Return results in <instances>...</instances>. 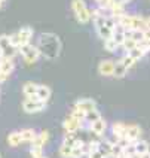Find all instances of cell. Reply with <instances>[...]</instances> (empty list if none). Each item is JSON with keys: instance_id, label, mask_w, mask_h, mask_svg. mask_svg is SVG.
I'll list each match as a JSON object with an SVG mask.
<instances>
[{"instance_id": "6da1fadb", "label": "cell", "mask_w": 150, "mask_h": 158, "mask_svg": "<svg viewBox=\"0 0 150 158\" xmlns=\"http://www.w3.org/2000/svg\"><path fill=\"white\" fill-rule=\"evenodd\" d=\"M36 46L39 48L40 55L46 60H55L61 52V39L55 33H42Z\"/></svg>"}, {"instance_id": "7a4b0ae2", "label": "cell", "mask_w": 150, "mask_h": 158, "mask_svg": "<svg viewBox=\"0 0 150 158\" xmlns=\"http://www.w3.org/2000/svg\"><path fill=\"white\" fill-rule=\"evenodd\" d=\"M71 9L80 24H88L91 21V9L86 6L85 0H71Z\"/></svg>"}, {"instance_id": "3957f363", "label": "cell", "mask_w": 150, "mask_h": 158, "mask_svg": "<svg viewBox=\"0 0 150 158\" xmlns=\"http://www.w3.org/2000/svg\"><path fill=\"white\" fill-rule=\"evenodd\" d=\"M22 109L27 114H37V112H42V110L46 109V103L39 100L37 96L27 97L26 100L22 102Z\"/></svg>"}, {"instance_id": "277c9868", "label": "cell", "mask_w": 150, "mask_h": 158, "mask_svg": "<svg viewBox=\"0 0 150 158\" xmlns=\"http://www.w3.org/2000/svg\"><path fill=\"white\" fill-rule=\"evenodd\" d=\"M19 54L22 55V58H24V61L27 64H33L39 60V57H40V51H39V48L36 46V45H22V46H19Z\"/></svg>"}, {"instance_id": "5b68a950", "label": "cell", "mask_w": 150, "mask_h": 158, "mask_svg": "<svg viewBox=\"0 0 150 158\" xmlns=\"http://www.w3.org/2000/svg\"><path fill=\"white\" fill-rule=\"evenodd\" d=\"M73 107L82 110L83 114H88L91 110L97 109V102H95L94 98H89V97H82V98L74 102V106H73Z\"/></svg>"}, {"instance_id": "8992f818", "label": "cell", "mask_w": 150, "mask_h": 158, "mask_svg": "<svg viewBox=\"0 0 150 158\" xmlns=\"http://www.w3.org/2000/svg\"><path fill=\"white\" fill-rule=\"evenodd\" d=\"M82 123H83V121H80L77 118L69 115V116L64 119V123H62V128L65 130V133H77L80 130V127H82Z\"/></svg>"}, {"instance_id": "52a82bcc", "label": "cell", "mask_w": 150, "mask_h": 158, "mask_svg": "<svg viewBox=\"0 0 150 158\" xmlns=\"http://www.w3.org/2000/svg\"><path fill=\"white\" fill-rule=\"evenodd\" d=\"M14 60H8V58H2L0 63V84L5 82L6 79L10 76V73L14 72Z\"/></svg>"}, {"instance_id": "ba28073f", "label": "cell", "mask_w": 150, "mask_h": 158, "mask_svg": "<svg viewBox=\"0 0 150 158\" xmlns=\"http://www.w3.org/2000/svg\"><path fill=\"white\" fill-rule=\"evenodd\" d=\"M17 33H18V36H19L21 46H22V45H28L30 42H31V37H33L34 30H33V27L31 26H24V27H21Z\"/></svg>"}, {"instance_id": "9c48e42d", "label": "cell", "mask_w": 150, "mask_h": 158, "mask_svg": "<svg viewBox=\"0 0 150 158\" xmlns=\"http://www.w3.org/2000/svg\"><path fill=\"white\" fill-rule=\"evenodd\" d=\"M98 72L101 76H113L115 73V61L112 60H103L98 64Z\"/></svg>"}, {"instance_id": "30bf717a", "label": "cell", "mask_w": 150, "mask_h": 158, "mask_svg": "<svg viewBox=\"0 0 150 158\" xmlns=\"http://www.w3.org/2000/svg\"><path fill=\"white\" fill-rule=\"evenodd\" d=\"M140 136H141V128H140V125H137V124H129L128 125V128H126V139L128 142H134L140 140Z\"/></svg>"}, {"instance_id": "8fae6325", "label": "cell", "mask_w": 150, "mask_h": 158, "mask_svg": "<svg viewBox=\"0 0 150 158\" xmlns=\"http://www.w3.org/2000/svg\"><path fill=\"white\" fill-rule=\"evenodd\" d=\"M126 128L128 125L124 123H113L112 124V133L116 137V140H120V139H126Z\"/></svg>"}, {"instance_id": "7c38bea8", "label": "cell", "mask_w": 150, "mask_h": 158, "mask_svg": "<svg viewBox=\"0 0 150 158\" xmlns=\"http://www.w3.org/2000/svg\"><path fill=\"white\" fill-rule=\"evenodd\" d=\"M106 127H107V123L104 118H101V119H98L95 123L89 124V130L94 133L95 136H103L104 131H106Z\"/></svg>"}, {"instance_id": "4fadbf2b", "label": "cell", "mask_w": 150, "mask_h": 158, "mask_svg": "<svg viewBox=\"0 0 150 158\" xmlns=\"http://www.w3.org/2000/svg\"><path fill=\"white\" fill-rule=\"evenodd\" d=\"M95 31H97V35L100 36V39H103V40H107V39H110L112 36H113V28L112 27H109L104 23L103 26H98V27H95Z\"/></svg>"}, {"instance_id": "5bb4252c", "label": "cell", "mask_w": 150, "mask_h": 158, "mask_svg": "<svg viewBox=\"0 0 150 158\" xmlns=\"http://www.w3.org/2000/svg\"><path fill=\"white\" fill-rule=\"evenodd\" d=\"M37 89H39V84H36V82H26L22 85V94L26 97L37 96Z\"/></svg>"}, {"instance_id": "9a60e30c", "label": "cell", "mask_w": 150, "mask_h": 158, "mask_svg": "<svg viewBox=\"0 0 150 158\" xmlns=\"http://www.w3.org/2000/svg\"><path fill=\"white\" fill-rule=\"evenodd\" d=\"M21 137H22V142L24 143H33L34 142V139L37 137V133H36V130H33V128H22L21 130Z\"/></svg>"}, {"instance_id": "2e32d148", "label": "cell", "mask_w": 150, "mask_h": 158, "mask_svg": "<svg viewBox=\"0 0 150 158\" xmlns=\"http://www.w3.org/2000/svg\"><path fill=\"white\" fill-rule=\"evenodd\" d=\"M52 96V89L48 87V85H39V89H37V97H39V100H42V102H48L49 98Z\"/></svg>"}, {"instance_id": "e0dca14e", "label": "cell", "mask_w": 150, "mask_h": 158, "mask_svg": "<svg viewBox=\"0 0 150 158\" xmlns=\"http://www.w3.org/2000/svg\"><path fill=\"white\" fill-rule=\"evenodd\" d=\"M21 143H22L21 131H12V133H9V136H8V145H9V146L15 148V146L21 145Z\"/></svg>"}, {"instance_id": "ac0fdd59", "label": "cell", "mask_w": 150, "mask_h": 158, "mask_svg": "<svg viewBox=\"0 0 150 158\" xmlns=\"http://www.w3.org/2000/svg\"><path fill=\"white\" fill-rule=\"evenodd\" d=\"M48 140H49V133L45 130V131L37 133V137L34 139V142H33L31 145H34V146H42V148H45V145L48 143Z\"/></svg>"}, {"instance_id": "d6986e66", "label": "cell", "mask_w": 150, "mask_h": 158, "mask_svg": "<svg viewBox=\"0 0 150 158\" xmlns=\"http://www.w3.org/2000/svg\"><path fill=\"white\" fill-rule=\"evenodd\" d=\"M134 149H135V154L138 155H144L149 152V143L146 140H137L134 142Z\"/></svg>"}, {"instance_id": "ffe728a7", "label": "cell", "mask_w": 150, "mask_h": 158, "mask_svg": "<svg viewBox=\"0 0 150 158\" xmlns=\"http://www.w3.org/2000/svg\"><path fill=\"white\" fill-rule=\"evenodd\" d=\"M126 73H128V69L124 66V63L120 61V60L115 61V73H113V76L117 79H120V78H124Z\"/></svg>"}, {"instance_id": "44dd1931", "label": "cell", "mask_w": 150, "mask_h": 158, "mask_svg": "<svg viewBox=\"0 0 150 158\" xmlns=\"http://www.w3.org/2000/svg\"><path fill=\"white\" fill-rule=\"evenodd\" d=\"M113 145L115 143H112V142H100V151L106 155V157H112V154H113Z\"/></svg>"}, {"instance_id": "7402d4cb", "label": "cell", "mask_w": 150, "mask_h": 158, "mask_svg": "<svg viewBox=\"0 0 150 158\" xmlns=\"http://www.w3.org/2000/svg\"><path fill=\"white\" fill-rule=\"evenodd\" d=\"M58 152H60V155H61L62 158H71L73 148H71L70 145H67L65 142H62L61 146H60V149H58Z\"/></svg>"}, {"instance_id": "603a6c76", "label": "cell", "mask_w": 150, "mask_h": 158, "mask_svg": "<svg viewBox=\"0 0 150 158\" xmlns=\"http://www.w3.org/2000/svg\"><path fill=\"white\" fill-rule=\"evenodd\" d=\"M103 116H101V114L98 112V109H94V110H91V112H88L86 114V116H85V121H88L89 124L95 123V121H98V119H101Z\"/></svg>"}, {"instance_id": "cb8c5ba5", "label": "cell", "mask_w": 150, "mask_h": 158, "mask_svg": "<svg viewBox=\"0 0 150 158\" xmlns=\"http://www.w3.org/2000/svg\"><path fill=\"white\" fill-rule=\"evenodd\" d=\"M137 46H138V44H137L134 39H131V37H126V39H125V42H124V45H122V48H124L126 52L132 51L134 48H137Z\"/></svg>"}, {"instance_id": "d4e9b609", "label": "cell", "mask_w": 150, "mask_h": 158, "mask_svg": "<svg viewBox=\"0 0 150 158\" xmlns=\"http://www.w3.org/2000/svg\"><path fill=\"white\" fill-rule=\"evenodd\" d=\"M117 48H119V45L113 40V37H110V39L104 40V49H106V51H109V52H115Z\"/></svg>"}, {"instance_id": "484cf974", "label": "cell", "mask_w": 150, "mask_h": 158, "mask_svg": "<svg viewBox=\"0 0 150 158\" xmlns=\"http://www.w3.org/2000/svg\"><path fill=\"white\" fill-rule=\"evenodd\" d=\"M30 154H31V157L33 158L45 157L43 155V148H42V146H34V145H31V146H30Z\"/></svg>"}, {"instance_id": "4316f807", "label": "cell", "mask_w": 150, "mask_h": 158, "mask_svg": "<svg viewBox=\"0 0 150 158\" xmlns=\"http://www.w3.org/2000/svg\"><path fill=\"white\" fill-rule=\"evenodd\" d=\"M126 54H128V55H131L135 61L144 57V51H143L141 48H138V46H137V48H134L132 51H129V52H126Z\"/></svg>"}, {"instance_id": "83f0119b", "label": "cell", "mask_w": 150, "mask_h": 158, "mask_svg": "<svg viewBox=\"0 0 150 158\" xmlns=\"http://www.w3.org/2000/svg\"><path fill=\"white\" fill-rule=\"evenodd\" d=\"M120 61L124 63V66L126 67V69H131V67H132L134 64H135V60H134V58L131 57V55H128V54H125L124 57L120 58Z\"/></svg>"}, {"instance_id": "f1b7e54d", "label": "cell", "mask_w": 150, "mask_h": 158, "mask_svg": "<svg viewBox=\"0 0 150 158\" xmlns=\"http://www.w3.org/2000/svg\"><path fill=\"white\" fill-rule=\"evenodd\" d=\"M10 35H0V48L6 49L8 46H10Z\"/></svg>"}, {"instance_id": "f546056e", "label": "cell", "mask_w": 150, "mask_h": 158, "mask_svg": "<svg viewBox=\"0 0 150 158\" xmlns=\"http://www.w3.org/2000/svg\"><path fill=\"white\" fill-rule=\"evenodd\" d=\"M10 44L14 45V46H17V48L21 46V40H19L18 33H12V35H10Z\"/></svg>"}, {"instance_id": "4dcf8cb0", "label": "cell", "mask_w": 150, "mask_h": 158, "mask_svg": "<svg viewBox=\"0 0 150 158\" xmlns=\"http://www.w3.org/2000/svg\"><path fill=\"white\" fill-rule=\"evenodd\" d=\"M88 158H107V157L101 152V151L98 149V151H95V152H91V154L88 155Z\"/></svg>"}, {"instance_id": "1f68e13d", "label": "cell", "mask_w": 150, "mask_h": 158, "mask_svg": "<svg viewBox=\"0 0 150 158\" xmlns=\"http://www.w3.org/2000/svg\"><path fill=\"white\" fill-rule=\"evenodd\" d=\"M144 40L150 44V30L149 28H147V30H144Z\"/></svg>"}, {"instance_id": "d6a6232c", "label": "cell", "mask_w": 150, "mask_h": 158, "mask_svg": "<svg viewBox=\"0 0 150 158\" xmlns=\"http://www.w3.org/2000/svg\"><path fill=\"white\" fill-rule=\"evenodd\" d=\"M147 28L150 30V17L146 18V30H147Z\"/></svg>"}, {"instance_id": "836d02e7", "label": "cell", "mask_w": 150, "mask_h": 158, "mask_svg": "<svg viewBox=\"0 0 150 158\" xmlns=\"http://www.w3.org/2000/svg\"><path fill=\"white\" fill-rule=\"evenodd\" d=\"M141 158H150V152H147V154H144V155H141Z\"/></svg>"}, {"instance_id": "e575fe53", "label": "cell", "mask_w": 150, "mask_h": 158, "mask_svg": "<svg viewBox=\"0 0 150 158\" xmlns=\"http://www.w3.org/2000/svg\"><path fill=\"white\" fill-rule=\"evenodd\" d=\"M2 58H3V49L0 48V60H2Z\"/></svg>"}, {"instance_id": "d590c367", "label": "cell", "mask_w": 150, "mask_h": 158, "mask_svg": "<svg viewBox=\"0 0 150 158\" xmlns=\"http://www.w3.org/2000/svg\"><path fill=\"white\" fill-rule=\"evenodd\" d=\"M120 2H122V3H124V5H126V3H129V2H131V0H120Z\"/></svg>"}, {"instance_id": "8d00e7d4", "label": "cell", "mask_w": 150, "mask_h": 158, "mask_svg": "<svg viewBox=\"0 0 150 158\" xmlns=\"http://www.w3.org/2000/svg\"><path fill=\"white\" fill-rule=\"evenodd\" d=\"M0 2H2V3H3V2H6V0H0Z\"/></svg>"}, {"instance_id": "74e56055", "label": "cell", "mask_w": 150, "mask_h": 158, "mask_svg": "<svg viewBox=\"0 0 150 158\" xmlns=\"http://www.w3.org/2000/svg\"><path fill=\"white\" fill-rule=\"evenodd\" d=\"M0 8H2V2H0Z\"/></svg>"}, {"instance_id": "f35d334b", "label": "cell", "mask_w": 150, "mask_h": 158, "mask_svg": "<svg viewBox=\"0 0 150 158\" xmlns=\"http://www.w3.org/2000/svg\"><path fill=\"white\" fill-rule=\"evenodd\" d=\"M95 2H97V3H98V2H100V0H95Z\"/></svg>"}, {"instance_id": "ab89813d", "label": "cell", "mask_w": 150, "mask_h": 158, "mask_svg": "<svg viewBox=\"0 0 150 158\" xmlns=\"http://www.w3.org/2000/svg\"><path fill=\"white\" fill-rule=\"evenodd\" d=\"M42 158H48V157H42Z\"/></svg>"}]
</instances>
